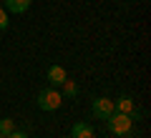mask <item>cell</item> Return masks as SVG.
<instances>
[{"instance_id":"52a82bcc","label":"cell","mask_w":151,"mask_h":138,"mask_svg":"<svg viewBox=\"0 0 151 138\" xmlns=\"http://www.w3.org/2000/svg\"><path fill=\"white\" fill-rule=\"evenodd\" d=\"M28 8H30V0H5V10L8 13H15V15L25 13Z\"/></svg>"},{"instance_id":"6da1fadb","label":"cell","mask_w":151,"mask_h":138,"mask_svg":"<svg viewBox=\"0 0 151 138\" xmlns=\"http://www.w3.org/2000/svg\"><path fill=\"white\" fill-rule=\"evenodd\" d=\"M106 126H108V131H111L113 136H124V133H131V128H134V116L113 111L111 116L106 118Z\"/></svg>"},{"instance_id":"5b68a950","label":"cell","mask_w":151,"mask_h":138,"mask_svg":"<svg viewBox=\"0 0 151 138\" xmlns=\"http://www.w3.org/2000/svg\"><path fill=\"white\" fill-rule=\"evenodd\" d=\"M113 108H116L119 113H129V116L136 118V103H134L131 96H121L119 101H113Z\"/></svg>"},{"instance_id":"8992f818","label":"cell","mask_w":151,"mask_h":138,"mask_svg":"<svg viewBox=\"0 0 151 138\" xmlns=\"http://www.w3.org/2000/svg\"><path fill=\"white\" fill-rule=\"evenodd\" d=\"M70 138H96V133H93V128L86 121H78L70 128Z\"/></svg>"},{"instance_id":"277c9868","label":"cell","mask_w":151,"mask_h":138,"mask_svg":"<svg viewBox=\"0 0 151 138\" xmlns=\"http://www.w3.org/2000/svg\"><path fill=\"white\" fill-rule=\"evenodd\" d=\"M65 80H68V73H65L63 65H50V68H48V83H50V88H58V85H63Z\"/></svg>"},{"instance_id":"3957f363","label":"cell","mask_w":151,"mask_h":138,"mask_svg":"<svg viewBox=\"0 0 151 138\" xmlns=\"http://www.w3.org/2000/svg\"><path fill=\"white\" fill-rule=\"evenodd\" d=\"M91 111H93V116L96 118H101V121H106L108 116H111L116 108H113V101L111 98H106V96H101V98H96V101L91 103Z\"/></svg>"},{"instance_id":"7c38bea8","label":"cell","mask_w":151,"mask_h":138,"mask_svg":"<svg viewBox=\"0 0 151 138\" xmlns=\"http://www.w3.org/2000/svg\"><path fill=\"white\" fill-rule=\"evenodd\" d=\"M121 138H134V136H131V133H124V136H121Z\"/></svg>"},{"instance_id":"4fadbf2b","label":"cell","mask_w":151,"mask_h":138,"mask_svg":"<svg viewBox=\"0 0 151 138\" xmlns=\"http://www.w3.org/2000/svg\"><path fill=\"white\" fill-rule=\"evenodd\" d=\"M0 138H5V136H0Z\"/></svg>"},{"instance_id":"30bf717a","label":"cell","mask_w":151,"mask_h":138,"mask_svg":"<svg viewBox=\"0 0 151 138\" xmlns=\"http://www.w3.org/2000/svg\"><path fill=\"white\" fill-rule=\"evenodd\" d=\"M8 23H10V20H8V10H5V8H0V30H5Z\"/></svg>"},{"instance_id":"9c48e42d","label":"cell","mask_w":151,"mask_h":138,"mask_svg":"<svg viewBox=\"0 0 151 138\" xmlns=\"http://www.w3.org/2000/svg\"><path fill=\"white\" fill-rule=\"evenodd\" d=\"M15 131V123H13V118H3L0 121V136H8V133Z\"/></svg>"},{"instance_id":"7a4b0ae2","label":"cell","mask_w":151,"mask_h":138,"mask_svg":"<svg viewBox=\"0 0 151 138\" xmlns=\"http://www.w3.org/2000/svg\"><path fill=\"white\" fill-rule=\"evenodd\" d=\"M35 103H38L40 111H58L60 103H63V96H60L55 88H43L40 93H38Z\"/></svg>"},{"instance_id":"8fae6325","label":"cell","mask_w":151,"mask_h":138,"mask_svg":"<svg viewBox=\"0 0 151 138\" xmlns=\"http://www.w3.org/2000/svg\"><path fill=\"white\" fill-rule=\"evenodd\" d=\"M5 138H30V136H28L25 131H13V133H8Z\"/></svg>"},{"instance_id":"ba28073f","label":"cell","mask_w":151,"mask_h":138,"mask_svg":"<svg viewBox=\"0 0 151 138\" xmlns=\"http://www.w3.org/2000/svg\"><path fill=\"white\" fill-rule=\"evenodd\" d=\"M60 96H63V98H76V96H78V85H76V80H65Z\"/></svg>"}]
</instances>
